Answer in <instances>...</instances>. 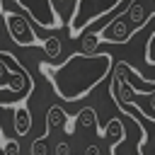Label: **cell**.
Masks as SVG:
<instances>
[{"mask_svg":"<svg viewBox=\"0 0 155 155\" xmlns=\"http://www.w3.org/2000/svg\"><path fill=\"white\" fill-rule=\"evenodd\" d=\"M111 68L109 53H75L58 68H46L56 92L63 99H80Z\"/></svg>","mask_w":155,"mask_h":155,"instance_id":"1","label":"cell"},{"mask_svg":"<svg viewBox=\"0 0 155 155\" xmlns=\"http://www.w3.org/2000/svg\"><path fill=\"white\" fill-rule=\"evenodd\" d=\"M5 24H7L10 39H12L15 44H19V46H36V44H39L36 34L31 31V27H29V22H27L24 15H19V12H7V15H5Z\"/></svg>","mask_w":155,"mask_h":155,"instance_id":"2","label":"cell"},{"mask_svg":"<svg viewBox=\"0 0 155 155\" xmlns=\"http://www.w3.org/2000/svg\"><path fill=\"white\" fill-rule=\"evenodd\" d=\"M29 124H31V119H29L27 107H17L15 109V128H17V133H27Z\"/></svg>","mask_w":155,"mask_h":155,"instance_id":"3","label":"cell"},{"mask_svg":"<svg viewBox=\"0 0 155 155\" xmlns=\"http://www.w3.org/2000/svg\"><path fill=\"white\" fill-rule=\"evenodd\" d=\"M41 46H44V51H46L48 58H58V53H61V41H58V36H48V39H44Z\"/></svg>","mask_w":155,"mask_h":155,"instance_id":"4","label":"cell"},{"mask_svg":"<svg viewBox=\"0 0 155 155\" xmlns=\"http://www.w3.org/2000/svg\"><path fill=\"white\" fill-rule=\"evenodd\" d=\"M97 44H99L97 34H87L82 39V53H97Z\"/></svg>","mask_w":155,"mask_h":155,"instance_id":"5","label":"cell"},{"mask_svg":"<svg viewBox=\"0 0 155 155\" xmlns=\"http://www.w3.org/2000/svg\"><path fill=\"white\" fill-rule=\"evenodd\" d=\"M31 155H46L44 140H34V145H31Z\"/></svg>","mask_w":155,"mask_h":155,"instance_id":"6","label":"cell"},{"mask_svg":"<svg viewBox=\"0 0 155 155\" xmlns=\"http://www.w3.org/2000/svg\"><path fill=\"white\" fill-rule=\"evenodd\" d=\"M5 155H19V145H17L15 140H10V143L5 145Z\"/></svg>","mask_w":155,"mask_h":155,"instance_id":"7","label":"cell"},{"mask_svg":"<svg viewBox=\"0 0 155 155\" xmlns=\"http://www.w3.org/2000/svg\"><path fill=\"white\" fill-rule=\"evenodd\" d=\"M87 155H99V148H97V145H90V148H87Z\"/></svg>","mask_w":155,"mask_h":155,"instance_id":"8","label":"cell"},{"mask_svg":"<svg viewBox=\"0 0 155 155\" xmlns=\"http://www.w3.org/2000/svg\"><path fill=\"white\" fill-rule=\"evenodd\" d=\"M0 10H2V0H0Z\"/></svg>","mask_w":155,"mask_h":155,"instance_id":"9","label":"cell"}]
</instances>
